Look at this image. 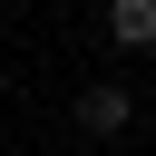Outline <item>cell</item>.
<instances>
[{
	"mask_svg": "<svg viewBox=\"0 0 156 156\" xmlns=\"http://www.w3.org/2000/svg\"><path fill=\"white\" fill-rule=\"evenodd\" d=\"M107 39L117 49H156V0H107Z\"/></svg>",
	"mask_w": 156,
	"mask_h": 156,
	"instance_id": "obj_2",
	"label": "cell"
},
{
	"mask_svg": "<svg viewBox=\"0 0 156 156\" xmlns=\"http://www.w3.org/2000/svg\"><path fill=\"white\" fill-rule=\"evenodd\" d=\"M127 117H136V98H127L117 78H88V88H78V127H88V136H127Z\"/></svg>",
	"mask_w": 156,
	"mask_h": 156,
	"instance_id": "obj_1",
	"label": "cell"
}]
</instances>
